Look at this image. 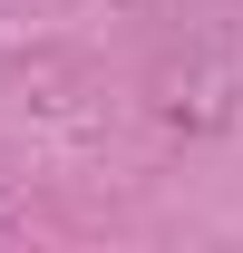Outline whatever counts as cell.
Masks as SVG:
<instances>
[]
</instances>
